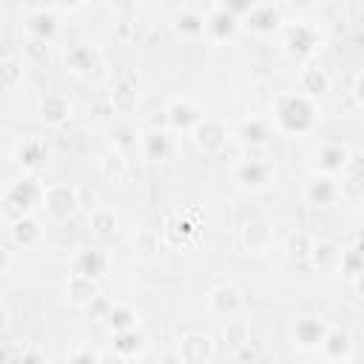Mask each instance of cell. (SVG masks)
I'll return each mask as SVG.
<instances>
[{"mask_svg": "<svg viewBox=\"0 0 364 364\" xmlns=\"http://www.w3.org/2000/svg\"><path fill=\"white\" fill-rule=\"evenodd\" d=\"M82 0H51V6H57V9H65V11H71V9H77Z\"/></svg>", "mask_w": 364, "mask_h": 364, "instance_id": "ee69618b", "label": "cell"}, {"mask_svg": "<svg viewBox=\"0 0 364 364\" xmlns=\"http://www.w3.org/2000/svg\"><path fill=\"white\" fill-rule=\"evenodd\" d=\"M353 94H355V100L364 105V71L355 74V80H353Z\"/></svg>", "mask_w": 364, "mask_h": 364, "instance_id": "7bdbcfd3", "label": "cell"}, {"mask_svg": "<svg viewBox=\"0 0 364 364\" xmlns=\"http://www.w3.org/2000/svg\"><path fill=\"white\" fill-rule=\"evenodd\" d=\"M318 353H321L327 361H350V358H353V336H350V330L330 324V330H327V336H324Z\"/></svg>", "mask_w": 364, "mask_h": 364, "instance_id": "d6986e66", "label": "cell"}, {"mask_svg": "<svg viewBox=\"0 0 364 364\" xmlns=\"http://www.w3.org/2000/svg\"><path fill=\"white\" fill-rule=\"evenodd\" d=\"M105 324L111 333H119V330H131V327H139V316L134 307L128 304H111L108 316H105Z\"/></svg>", "mask_w": 364, "mask_h": 364, "instance_id": "836d02e7", "label": "cell"}, {"mask_svg": "<svg viewBox=\"0 0 364 364\" xmlns=\"http://www.w3.org/2000/svg\"><path fill=\"white\" fill-rule=\"evenodd\" d=\"M136 151L145 162H168L173 156V136L171 128H142L136 134Z\"/></svg>", "mask_w": 364, "mask_h": 364, "instance_id": "5b68a950", "label": "cell"}, {"mask_svg": "<svg viewBox=\"0 0 364 364\" xmlns=\"http://www.w3.org/2000/svg\"><path fill=\"white\" fill-rule=\"evenodd\" d=\"M293 3H299V6H304V3H310V0H293Z\"/></svg>", "mask_w": 364, "mask_h": 364, "instance_id": "c3c4849f", "label": "cell"}, {"mask_svg": "<svg viewBox=\"0 0 364 364\" xmlns=\"http://www.w3.org/2000/svg\"><path fill=\"white\" fill-rule=\"evenodd\" d=\"M216 358V347L208 333H185L179 338V361L185 364H208Z\"/></svg>", "mask_w": 364, "mask_h": 364, "instance_id": "9a60e30c", "label": "cell"}, {"mask_svg": "<svg viewBox=\"0 0 364 364\" xmlns=\"http://www.w3.org/2000/svg\"><path fill=\"white\" fill-rule=\"evenodd\" d=\"M65 361H105V355L102 353H94L88 347H77V350L65 353Z\"/></svg>", "mask_w": 364, "mask_h": 364, "instance_id": "ab89813d", "label": "cell"}, {"mask_svg": "<svg viewBox=\"0 0 364 364\" xmlns=\"http://www.w3.org/2000/svg\"><path fill=\"white\" fill-rule=\"evenodd\" d=\"M145 350H148V338L139 333V327L114 333V358H119V361H134V358H142Z\"/></svg>", "mask_w": 364, "mask_h": 364, "instance_id": "cb8c5ba5", "label": "cell"}, {"mask_svg": "<svg viewBox=\"0 0 364 364\" xmlns=\"http://www.w3.org/2000/svg\"><path fill=\"white\" fill-rule=\"evenodd\" d=\"M199 119H202V114L191 100H171L165 108V122L171 131H188L191 134Z\"/></svg>", "mask_w": 364, "mask_h": 364, "instance_id": "603a6c76", "label": "cell"}, {"mask_svg": "<svg viewBox=\"0 0 364 364\" xmlns=\"http://www.w3.org/2000/svg\"><path fill=\"white\" fill-rule=\"evenodd\" d=\"M358 213H361V219H364V199H361V208H358Z\"/></svg>", "mask_w": 364, "mask_h": 364, "instance_id": "7dc6e473", "label": "cell"}, {"mask_svg": "<svg viewBox=\"0 0 364 364\" xmlns=\"http://www.w3.org/2000/svg\"><path fill=\"white\" fill-rule=\"evenodd\" d=\"M239 31H242V17H236V14L228 11L225 6H219V9H213V11L208 14V37H213V40H219V43H228V40H233Z\"/></svg>", "mask_w": 364, "mask_h": 364, "instance_id": "7402d4cb", "label": "cell"}, {"mask_svg": "<svg viewBox=\"0 0 364 364\" xmlns=\"http://www.w3.org/2000/svg\"><path fill=\"white\" fill-rule=\"evenodd\" d=\"M321 119V108L316 97H307L301 91H282L273 100V114L270 122L276 128V134H287V136H301L310 134Z\"/></svg>", "mask_w": 364, "mask_h": 364, "instance_id": "6da1fadb", "label": "cell"}, {"mask_svg": "<svg viewBox=\"0 0 364 364\" xmlns=\"http://www.w3.org/2000/svg\"><path fill=\"white\" fill-rule=\"evenodd\" d=\"M100 171H102V176L108 179V182H122L125 176H128V159H125V154L114 145V148H108L102 156H100Z\"/></svg>", "mask_w": 364, "mask_h": 364, "instance_id": "4dcf8cb0", "label": "cell"}, {"mask_svg": "<svg viewBox=\"0 0 364 364\" xmlns=\"http://www.w3.org/2000/svg\"><path fill=\"white\" fill-rule=\"evenodd\" d=\"M9 327H11V313H9V304L3 301L0 304V336H9Z\"/></svg>", "mask_w": 364, "mask_h": 364, "instance_id": "b9f144b4", "label": "cell"}, {"mask_svg": "<svg viewBox=\"0 0 364 364\" xmlns=\"http://www.w3.org/2000/svg\"><path fill=\"white\" fill-rule=\"evenodd\" d=\"M88 225H91V230H94L100 239H111V236L117 233L119 219H117L114 208H108V205H97V208L88 210Z\"/></svg>", "mask_w": 364, "mask_h": 364, "instance_id": "f546056e", "label": "cell"}, {"mask_svg": "<svg viewBox=\"0 0 364 364\" xmlns=\"http://www.w3.org/2000/svg\"><path fill=\"white\" fill-rule=\"evenodd\" d=\"M341 199V182L333 173H321L316 171L307 182H304V202L313 208H330Z\"/></svg>", "mask_w": 364, "mask_h": 364, "instance_id": "9c48e42d", "label": "cell"}, {"mask_svg": "<svg viewBox=\"0 0 364 364\" xmlns=\"http://www.w3.org/2000/svg\"><path fill=\"white\" fill-rule=\"evenodd\" d=\"M262 355H264V353H262L250 338H247L245 344H239V347L230 353V358H233V361H262Z\"/></svg>", "mask_w": 364, "mask_h": 364, "instance_id": "f35d334b", "label": "cell"}, {"mask_svg": "<svg viewBox=\"0 0 364 364\" xmlns=\"http://www.w3.org/2000/svg\"><path fill=\"white\" fill-rule=\"evenodd\" d=\"M0 74H3V88H6V91L20 88V85H23V74H26V68H23V57L6 54L3 63H0Z\"/></svg>", "mask_w": 364, "mask_h": 364, "instance_id": "e575fe53", "label": "cell"}, {"mask_svg": "<svg viewBox=\"0 0 364 364\" xmlns=\"http://www.w3.org/2000/svg\"><path fill=\"white\" fill-rule=\"evenodd\" d=\"M350 154H353V151H350V145H344V142H321L318 151H316V171L338 176V173L344 171Z\"/></svg>", "mask_w": 364, "mask_h": 364, "instance_id": "ffe728a7", "label": "cell"}, {"mask_svg": "<svg viewBox=\"0 0 364 364\" xmlns=\"http://www.w3.org/2000/svg\"><path fill=\"white\" fill-rule=\"evenodd\" d=\"M273 176H276V171H273V165L267 159L247 156V159L236 162V168H233V182L242 191H262V188H267L273 182Z\"/></svg>", "mask_w": 364, "mask_h": 364, "instance_id": "ba28073f", "label": "cell"}, {"mask_svg": "<svg viewBox=\"0 0 364 364\" xmlns=\"http://www.w3.org/2000/svg\"><path fill=\"white\" fill-rule=\"evenodd\" d=\"M68 273H80V276H88V279H102L108 273V256L105 250L100 247H82L71 256L68 262Z\"/></svg>", "mask_w": 364, "mask_h": 364, "instance_id": "2e32d148", "label": "cell"}, {"mask_svg": "<svg viewBox=\"0 0 364 364\" xmlns=\"http://www.w3.org/2000/svg\"><path fill=\"white\" fill-rule=\"evenodd\" d=\"M321 43V34L313 23H296L290 28H284V37H282V51L290 57V60H304L316 51V46Z\"/></svg>", "mask_w": 364, "mask_h": 364, "instance_id": "52a82bcc", "label": "cell"}, {"mask_svg": "<svg viewBox=\"0 0 364 364\" xmlns=\"http://www.w3.org/2000/svg\"><path fill=\"white\" fill-rule=\"evenodd\" d=\"M43 208L48 213V219L54 222H65L77 213L80 208V191L74 185H65V182H51L46 185L43 191Z\"/></svg>", "mask_w": 364, "mask_h": 364, "instance_id": "3957f363", "label": "cell"}, {"mask_svg": "<svg viewBox=\"0 0 364 364\" xmlns=\"http://www.w3.org/2000/svg\"><path fill=\"white\" fill-rule=\"evenodd\" d=\"M97 296H100V282L97 279H88V276H80V273H68V279H65V299L74 307H88Z\"/></svg>", "mask_w": 364, "mask_h": 364, "instance_id": "d4e9b609", "label": "cell"}, {"mask_svg": "<svg viewBox=\"0 0 364 364\" xmlns=\"http://www.w3.org/2000/svg\"><path fill=\"white\" fill-rule=\"evenodd\" d=\"M9 264H11V250L3 247V264H0V273H9Z\"/></svg>", "mask_w": 364, "mask_h": 364, "instance_id": "bcb514c9", "label": "cell"}, {"mask_svg": "<svg viewBox=\"0 0 364 364\" xmlns=\"http://www.w3.org/2000/svg\"><path fill=\"white\" fill-rule=\"evenodd\" d=\"M63 63H65V68H68L71 74H77V77H82V80H88L91 74H97L100 65H102L97 48H91L88 43H74V46H68Z\"/></svg>", "mask_w": 364, "mask_h": 364, "instance_id": "8fae6325", "label": "cell"}, {"mask_svg": "<svg viewBox=\"0 0 364 364\" xmlns=\"http://www.w3.org/2000/svg\"><path fill=\"white\" fill-rule=\"evenodd\" d=\"M256 3H259V0H225V9L233 11L236 17H245Z\"/></svg>", "mask_w": 364, "mask_h": 364, "instance_id": "60d3db41", "label": "cell"}, {"mask_svg": "<svg viewBox=\"0 0 364 364\" xmlns=\"http://www.w3.org/2000/svg\"><path fill=\"white\" fill-rule=\"evenodd\" d=\"M350 182H364V154H350L344 171H341Z\"/></svg>", "mask_w": 364, "mask_h": 364, "instance_id": "74e56055", "label": "cell"}, {"mask_svg": "<svg viewBox=\"0 0 364 364\" xmlns=\"http://www.w3.org/2000/svg\"><path fill=\"white\" fill-rule=\"evenodd\" d=\"M43 236H46L43 222H40L34 213L20 216V219L9 222V239H11L17 247H34V245H40V242H43Z\"/></svg>", "mask_w": 364, "mask_h": 364, "instance_id": "44dd1931", "label": "cell"}, {"mask_svg": "<svg viewBox=\"0 0 364 364\" xmlns=\"http://www.w3.org/2000/svg\"><path fill=\"white\" fill-rule=\"evenodd\" d=\"M222 336L230 341V347H233V350L250 338V327H247V321L242 318V313H239V316H230V318L225 321V330H222Z\"/></svg>", "mask_w": 364, "mask_h": 364, "instance_id": "d590c367", "label": "cell"}, {"mask_svg": "<svg viewBox=\"0 0 364 364\" xmlns=\"http://www.w3.org/2000/svg\"><path fill=\"white\" fill-rule=\"evenodd\" d=\"M191 139L193 145L202 151V154H219L228 148V142L233 139V131L228 128L225 119H216V117H202L193 131H191Z\"/></svg>", "mask_w": 364, "mask_h": 364, "instance_id": "277c9868", "label": "cell"}, {"mask_svg": "<svg viewBox=\"0 0 364 364\" xmlns=\"http://www.w3.org/2000/svg\"><path fill=\"white\" fill-rule=\"evenodd\" d=\"M23 28H26V34L28 37H40V40H48V43H54V37H57V17H54V11H46V9H37V11H31V14H26L23 17Z\"/></svg>", "mask_w": 364, "mask_h": 364, "instance_id": "4316f807", "label": "cell"}, {"mask_svg": "<svg viewBox=\"0 0 364 364\" xmlns=\"http://www.w3.org/2000/svg\"><path fill=\"white\" fill-rule=\"evenodd\" d=\"M171 28H173V34L179 40L193 43V40H202L208 34V17L193 11V9H182V11H176L171 17Z\"/></svg>", "mask_w": 364, "mask_h": 364, "instance_id": "ac0fdd59", "label": "cell"}, {"mask_svg": "<svg viewBox=\"0 0 364 364\" xmlns=\"http://www.w3.org/2000/svg\"><path fill=\"white\" fill-rule=\"evenodd\" d=\"M273 134H276L273 122H270V119H262V117L242 119V122L233 128V139H236L242 148H262V145L270 142Z\"/></svg>", "mask_w": 364, "mask_h": 364, "instance_id": "5bb4252c", "label": "cell"}, {"mask_svg": "<svg viewBox=\"0 0 364 364\" xmlns=\"http://www.w3.org/2000/svg\"><path fill=\"white\" fill-rule=\"evenodd\" d=\"M23 57H26L28 63H34V65H43V63H48V57H51V43H48V40H40V37H28V40L23 43Z\"/></svg>", "mask_w": 364, "mask_h": 364, "instance_id": "8d00e7d4", "label": "cell"}, {"mask_svg": "<svg viewBox=\"0 0 364 364\" xmlns=\"http://www.w3.org/2000/svg\"><path fill=\"white\" fill-rule=\"evenodd\" d=\"M136 105H139V88H136V82H131L128 77L117 80L114 88H111V108L117 114H131V111H136Z\"/></svg>", "mask_w": 364, "mask_h": 364, "instance_id": "f1b7e54d", "label": "cell"}, {"mask_svg": "<svg viewBox=\"0 0 364 364\" xmlns=\"http://www.w3.org/2000/svg\"><path fill=\"white\" fill-rule=\"evenodd\" d=\"M353 287H355V293H358V296L364 299V270H361V273H358V276L353 279Z\"/></svg>", "mask_w": 364, "mask_h": 364, "instance_id": "f6af8a7d", "label": "cell"}, {"mask_svg": "<svg viewBox=\"0 0 364 364\" xmlns=\"http://www.w3.org/2000/svg\"><path fill=\"white\" fill-rule=\"evenodd\" d=\"M299 91L301 94H307V97H324L327 91H330V74L321 68V65H316V63H307L301 71H299Z\"/></svg>", "mask_w": 364, "mask_h": 364, "instance_id": "484cf974", "label": "cell"}, {"mask_svg": "<svg viewBox=\"0 0 364 364\" xmlns=\"http://www.w3.org/2000/svg\"><path fill=\"white\" fill-rule=\"evenodd\" d=\"M37 114H40V122L48 125V128H63L71 114H74V102L60 94V91H48L40 97V105H37Z\"/></svg>", "mask_w": 364, "mask_h": 364, "instance_id": "30bf717a", "label": "cell"}, {"mask_svg": "<svg viewBox=\"0 0 364 364\" xmlns=\"http://www.w3.org/2000/svg\"><path fill=\"white\" fill-rule=\"evenodd\" d=\"M284 253H287V259H290L293 264H299V267H301V264H310L313 256H316V242H313L310 233H304V230H293V233L287 236Z\"/></svg>", "mask_w": 364, "mask_h": 364, "instance_id": "83f0119b", "label": "cell"}, {"mask_svg": "<svg viewBox=\"0 0 364 364\" xmlns=\"http://www.w3.org/2000/svg\"><path fill=\"white\" fill-rule=\"evenodd\" d=\"M208 307L222 316V318H230V316H239L245 310V296L236 284H216L210 293H208Z\"/></svg>", "mask_w": 364, "mask_h": 364, "instance_id": "e0dca14e", "label": "cell"}, {"mask_svg": "<svg viewBox=\"0 0 364 364\" xmlns=\"http://www.w3.org/2000/svg\"><path fill=\"white\" fill-rule=\"evenodd\" d=\"M361 270H364V242H355V245H350V247L341 250V256H338V273L353 282Z\"/></svg>", "mask_w": 364, "mask_h": 364, "instance_id": "d6a6232c", "label": "cell"}, {"mask_svg": "<svg viewBox=\"0 0 364 364\" xmlns=\"http://www.w3.org/2000/svg\"><path fill=\"white\" fill-rule=\"evenodd\" d=\"M242 28H247L250 34L267 37V34H273V31L282 28V14L276 11L273 3H256V6L242 17Z\"/></svg>", "mask_w": 364, "mask_h": 364, "instance_id": "4fadbf2b", "label": "cell"}, {"mask_svg": "<svg viewBox=\"0 0 364 364\" xmlns=\"http://www.w3.org/2000/svg\"><path fill=\"white\" fill-rule=\"evenodd\" d=\"M17 162H20L26 171H37V168L46 162V142L37 139V136L23 139V145L17 148Z\"/></svg>", "mask_w": 364, "mask_h": 364, "instance_id": "1f68e13d", "label": "cell"}, {"mask_svg": "<svg viewBox=\"0 0 364 364\" xmlns=\"http://www.w3.org/2000/svg\"><path fill=\"white\" fill-rule=\"evenodd\" d=\"M239 239H242V247L253 256H264L270 247H273V225L267 219H250L242 225L239 230Z\"/></svg>", "mask_w": 364, "mask_h": 364, "instance_id": "7c38bea8", "label": "cell"}, {"mask_svg": "<svg viewBox=\"0 0 364 364\" xmlns=\"http://www.w3.org/2000/svg\"><path fill=\"white\" fill-rule=\"evenodd\" d=\"M327 330H330V324L321 316H299L290 324V344L301 353H313V350L318 353Z\"/></svg>", "mask_w": 364, "mask_h": 364, "instance_id": "8992f818", "label": "cell"}, {"mask_svg": "<svg viewBox=\"0 0 364 364\" xmlns=\"http://www.w3.org/2000/svg\"><path fill=\"white\" fill-rule=\"evenodd\" d=\"M43 191L46 185H37L31 176H20L3 191V216L14 222L20 216L34 213L37 208H43Z\"/></svg>", "mask_w": 364, "mask_h": 364, "instance_id": "7a4b0ae2", "label": "cell"}]
</instances>
